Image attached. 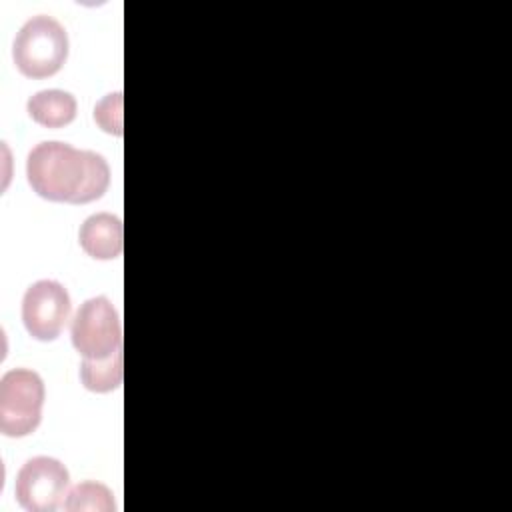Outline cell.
Instances as JSON below:
<instances>
[{"label": "cell", "instance_id": "5", "mask_svg": "<svg viewBox=\"0 0 512 512\" xmlns=\"http://www.w3.org/2000/svg\"><path fill=\"white\" fill-rule=\"evenodd\" d=\"M68 468L52 456H34L16 474L14 496L28 512H54L68 494Z\"/></svg>", "mask_w": 512, "mask_h": 512}, {"label": "cell", "instance_id": "4", "mask_svg": "<svg viewBox=\"0 0 512 512\" xmlns=\"http://www.w3.org/2000/svg\"><path fill=\"white\" fill-rule=\"evenodd\" d=\"M72 346L82 358H106L122 350V322L106 296L80 304L70 326Z\"/></svg>", "mask_w": 512, "mask_h": 512}, {"label": "cell", "instance_id": "9", "mask_svg": "<svg viewBox=\"0 0 512 512\" xmlns=\"http://www.w3.org/2000/svg\"><path fill=\"white\" fill-rule=\"evenodd\" d=\"M124 376V356L118 350L106 358H84L80 364V380L86 390L96 394H106L122 384Z\"/></svg>", "mask_w": 512, "mask_h": 512}, {"label": "cell", "instance_id": "7", "mask_svg": "<svg viewBox=\"0 0 512 512\" xmlns=\"http://www.w3.org/2000/svg\"><path fill=\"white\" fill-rule=\"evenodd\" d=\"M78 242L90 258L114 260L122 254L124 246L122 220L110 212H96L82 222Z\"/></svg>", "mask_w": 512, "mask_h": 512}, {"label": "cell", "instance_id": "11", "mask_svg": "<svg viewBox=\"0 0 512 512\" xmlns=\"http://www.w3.org/2000/svg\"><path fill=\"white\" fill-rule=\"evenodd\" d=\"M94 120L104 132L122 136V92L106 94L94 106Z\"/></svg>", "mask_w": 512, "mask_h": 512}, {"label": "cell", "instance_id": "8", "mask_svg": "<svg viewBox=\"0 0 512 512\" xmlns=\"http://www.w3.org/2000/svg\"><path fill=\"white\" fill-rule=\"evenodd\" d=\"M26 110L36 124L44 128H62L76 118L78 102L66 90L48 88L30 96V100L26 102Z\"/></svg>", "mask_w": 512, "mask_h": 512}, {"label": "cell", "instance_id": "10", "mask_svg": "<svg viewBox=\"0 0 512 512\" xmlns=\"http://www.w3.org/2000/svg\"><path fill=\"white\" fill-rule=\"evenodd\" d=\"M64 508L68 512H114V494L108 486L86 480L70 488Z\"/></svg>", "mask_w": 512, "mask_h": 512}, {"label": "cell", "instance_id": "1", "mask_svg": "<svg viewBox=\"0 0 512 512\" xmlns=\"http://www.w3.org/2000/svg\"><path fill=\"white\" fill-rule=\"evenodd\" d=\"M26 178L32 190L50 202L88 204L108 190L110 166L94 150L50 140L30 150Z\"/></svg>", "mask_w": 512, "mask_h": 512}, {"label": "cell", "instance_id": "6", "mask_svg": "<svg viewBox=\"0 0 512 512\" xmlns=\"http://www.w3.org/2000/svg\"><path fill=\"white\" fill-rule=\"evenodd\" d=\"M70 294L56 280H38L30 284L22 298V322L28 334L40 342L60 336L70 316Z\"/></svg>", "mask_w": 512, "mask_h": 512}, {"label": "cell", "instance_id": "3", "mask_svg": "<svg viewBox=\"0 0 512 512\" xmlns=\"http://www.w3.org/2000/svg\"><path fill=\"white\" fill-rule=\"evenodd\" d=\"M44 380L30 368H12L0 378V432L8 438L32 434L42 420Z\"/></svg>", "mask_w": 512, "mask_h": 512}, {"label": "cell", "instance_id": "2", "mask_svg": "<svg viewBox=\"0 0 512 512\" xmlns=\"http://www.w3.org/2000/svg\"><path fill=\"white\" fill-rule=\"evenodd\" d=\"M12 58L16 68L28 78L54 76L68 58L66 28L46 14L28 18L14 38Z\"/></svg>", "mask_w": 512, "mask_h": 512}]
</instances>
